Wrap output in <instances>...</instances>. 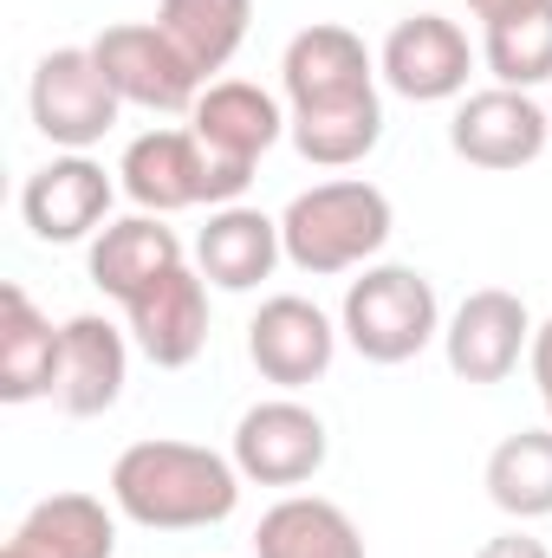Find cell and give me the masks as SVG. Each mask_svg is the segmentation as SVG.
<instances>
[{"label": "cell", "instance_id": "obj_1", "mask_svg": "<svg viewBox=\"0 0 552 558\" xmlns=\"http://www.w3.org/2000/svg\"><path fill=\"white\" fill-rule=\"evenodd\" d=\"M279 85H286V131L292 149L319 169H351L364 162L384 137V98H377V59L351 26H305L292 33L286 59H279Z\"/></svg>", "mask_w": 552, "mask_h": 558}, {"label": "cell", "instance_id": "obj_2", "mask_svg": "<svg viewBox=\"0 0 552 558\" xmlns=\"http://www.w3.org/2000/svg\"><path fill=\"white\" fill-rule=\"evenodd\" d=\"M111 500L124 520L149 533H202L221 526L241 507V468L235 454H215L202 441H131L111 468Z\"/></svg>", "mask_w": 552, "mask_h": 558}, {"label": "cell", "instance_id": "obj_3", "mask_svg": "<svg viewBox=\"0 0 552 558\" xmlns=\"http://www.w3.org/2000/svg\"><path fill=\"white\" fill-rule=\"evenodd\" d=\"M397 215H391V195L364 175H338V182H319L305 195L286 202L279 215V241H286V260L312 279L351 274L364 267L371 254H384Z\"/></svg>", "mask_w": 552, "mask_h": 558}, {"label": "cell", "instance_id": "obj_4", "mask_svg": "<svg viewBox=\"0 0 552 558\" xmlns=\"http://www.w3.org/2000/svg\"><path fill=\"white\" fill-rule=\"evenodd\" d=\"M124 195L137 202L143 215H182V208H228L254 175L248 169H228L221 156H208V143L195 131H143L124 162Z\"/></svg>", "mask_w": 552, "mask_h": 558}, {"label": "cell", "instance_id": "obj_5", "mask_svg": "<svg viewBox=\"0 0 552 558\" xmlns=\"http://www.w3.org/2000/svg\"><path fill=\"white\" fill-rule=\"evenodd\" d=\"M442 331L435 286L416 267H364L345 292V338L364 364H410Z\"/></svg>", "mask_w": 552, "mask_h": 558}, {"label": "cell", "instance_id": "obj_6", "mask_svg": "<svg viewBox=\"0 0 552 558\" xmlns=\"http://www.w3.org/2000/svg\"><path fill=\"white\" fill-rule=\"evenodd\" d=\"M26 111H33V131L59 149H92L118 124L124 98L118 85L105 78L98 52L92 46H59L33 65V85H26Z\"/></svg>", "mask_w": 552, "mask_h": 558}, {"label": "cell", "instance_id": "obj_7", "mask_svg": "<svg viewBox=\"0 0 552 558\" xmlns=\"http://www.w3.org/2000/svg\"><path fill=\"white\" fill-rule=\"evenodd\" d=\"M92 52H98L105 78L118 85V98L137 105V111H156V118L195 111V98H202V85H208L156 20H118V26H105V33L92 39Z\"/></svg>", "mask_w": 552, "mask_h": 558}, {"label": "cell", "instance_id": "obj_8", "mask_svg": "<svg viewBox=\"0 0 552 558\" xmlns=\"http://www.w3.org/2000/svg\"><path fill=\"white\" fill-rule=\"evenodd\" d=\"M552 143V111L533 105L514 85H488L468 92L448 118V149L475 169H527L540 162V149Z\"/></svg>", "mask_w": 552, "mask_h": 558}, {"label": "cell", "instance_id": "obj_9", "mask_svg": "<svg viewBox=\"0 0 552 558\" xmlns=\"http://www.w3.org/2000/svg\"><path fill=\"white\" fill-rule=\"evenodd\" d=\"M442 351L461 384H507L520 371V357L533 351V318H527L520 292H507V286L468 292L442 331Z\"/></svg>", "mask_w": 552, "mask_h": 558}, {"label": "cell", "instance_id": "obj_10", "mask_svg": "<svg viewBox=\"0 0 552 558\" xmlns=\"http://www.w3.org/2000/svg\"><path fill=\"white\" fill-rule=\"evenodd\" d=\"M332 454V435L325 422L312 416L305 403L274 397V403H254L248 416L235 422V468L241 481H261V487H305Z\"/></svg>", "mask_w": 552, "mask_h": 558}, {"label": "cell", "instance_id": "obj_11", "mask_svg": "<svg viewBox=\"0 0 552 558\" xmlns=\"http://www.w3.org/2000/svg\"><path fill=\"white\" fill-rule=\"evenodd\" d=\"M377 72L397 98L410 105H442V98H461L468 92V72H475V46L455 20L442 13H410L391 26L384 52H377Z\"/></svg>", "mask_w": 552, "mask_h": 558}, {"label": "cell", "instance_id": "obj_12", "mask_svg": "<svg viewBox=\"0 0 552 558\" xmlns=\"http://www.w3.org/2000/svg\"><path fill=\"white\" fill-rule=\"evenodd\" d=\"M111 175H105V162H92L85 149H65V156H52L46 169H33L26 175V189H20V215H26V228L39 234V241H52V247H72V241H92V234H105L111 221Z\"/></svg>", "mask_w": 552, "mask_h": 558}, {"label": "cell", "instance_id": "obj_13", "mask_svg": "<svg viewBox=\"0 0 552 558\" xmlns=\"http://www.w3.org/2000/svg\"><path fill=\"white\" fill-rule=\"evenodd\" d=\"M248 357H254V371H261L267 384L305 390V384H319V377L332 371L338 331H332V318H325L312 299L274 292V299L254 312V325H248Z\"/></svg>", "mask_w": 552, "mask_h": 558}, {"label": "cell", "instance_id": "obj_14", "mask_svg": "<svg viewBox=\"0 0 552 558\" xmlns=\"http://www.w3.org/2000/svg\"><path fill=\"white\" fill-rule=\"evenodd\" d=\"M124 318H131L137 351L156 371H182L208 344V279L182 260L163 279H149L137 299H124Z\"/></svg>", "mask_w": 552, "mask_h": 558}, {"label": "cell", "instance_id": "obj_15", "mask_svg": "<svg viewBox=\"0 0 552 558\" xmlns=\"http://www.w3.org/2000/svg\"><path fill=\"white\" fill-rule=\"evenodd\" d=\"M189 131L208 143V156H221L228 169H248L254 175V162L279 143L286 118H279L274 92H261L248 78H215V85H202V98L189 111Z\"/></svg>", "mask_w": 552, "mask_h": 558}, {"label": "cell", "instance_id": "obj_16", "mask_svg": "<svg viewBox=\"0 0 552 558\" xmlns=\"http://www.w3.org/2000/svg\"><path fill=\"white\" fill-rule=\"evenodd\" d=\"M59 357H65V325L26 299V286H0V403H33L59 397Z\"/></svg>", "mask_w": 552, "mask_h": 558}, {"label": "cell", "instance_id": "obj_17", "mask_svg": "<svg viewBox=\"0 0 552 558\" xmlns=\"http://www.w3.org/2000/svg\"><path fill=\"white\" fill-rule=\"evenodd\" d=\"M286 260V241H279V221H267L261 208H215L208 228L195 234V274L221 292H254L261 279Z\"/></svg>", "mask_w": 552, "mask_h": 558}, {"label": "cell", "instance_id": "obj_18", "mask_svg": "<svg viewBox=\"0 0 552 558\" xmlns=\"http://www.w3.org/2000/svg\"><path fill=\"white\" fill-rule=\"evenodd\" d=\"M124 371H131L124 331L98 312H79L65 325V357H59V410L65 416H105L124 397Z\"/></svg>", "mask_w": 552, "mask_h": 558}, {"label": "cell", "instance_id": "obj_19", "mask_svg": "<svg viewBox=\"0 0 552 558\" xmlns=\"http://www.w3.org/2000/svg\"><path fill=\"white\" fill-rule=\"evenodd\" d=\"M118 553V520L92 494H52L39 500L0 558H111Z\"/></svg>", "mask_w": 552, "mask_h": 558}, {"label": "cell", "instance_id": "obj_20", "mask_svg": "<svg viewBox=\"0 0 552 558\" xmlns=\"http://www.w3.org/2000/svg\"><path fill=\"white\" fill-rule=\"evenodd\" d=\"M254 558H364V533L338 500L286 494L254 526Z\"/></svg>", "mask_w": 552, "mask_h": 558}, {"label": "cell", "instance_id": "obj_21", "mask_svg": "<svg viewBox=\"0 0 552 558\" xmlns=\"http://www.w3.org/2000/svg\"><path fill=\"white\" fill-rule=\"evenodd\" d=\"M169 267H182V241H176V228H163V215H124L92 241V286L111 292L118 305L137 299Z\"/></svg>", "mask_w": 552, "mask_h": 558}, {"label": "cell", "instance_id": "obj_22", "mask_svg": "<svg viewBox=\"0 0 552 558\" xmlns=\"http://www.w3.org/2000/svg\"><path fill=\"white\" fill-rule=\"evenodd\" d=\"M481 59L494 85L533 92L552 78V0H507L481 20Z\"/></svg>", "mask_w": 552, "mask_h": 558}, {"label": "cell", "instance_id": "obj_23", "mask_svg": "<svg viewBox=\"0 0 552 558\" xmlns=\"http://www.w3.org/2000/svg\"><path fill=\"white\" fill-rule=\"evenodd\" d=\"M156 26L208 78V72H221L241 52V39L254 26V0H156Z\"/></svg>", "mask_w": 552, "mask_h": 558}, {"label": "cell", "instance_id": "obj_24", "mask_svg": "<svg viewBox=\"0 0 552 558\" xmlns=\"http://www.w3.org/2000/svg\"><path fill=\"white\" fill-rule=\"evenodd\" d=\"M488 500L514 520L552 513V428H520L488 454Z\"/></svg>", "mask_w": 552, "mask_h": 558}, {"label": "cell", "instance_id": "obj_25", "mask_svg": "<svg viewBox=\"0 0 552 558\" xmlns=\"http://www.w3.org/2000/svg\"><path fill=\"white\" fill-rule=\"evenodd\" d=\"M527 364H533V390H540V403H547V416H552V318L547 325H533V351H527Z\"/></svg>", "mask_w": 552, "mask_h": 558}, {"label": "cell", "instance_id": "obj_26", "mask_svg": "<svg viewBox=\"0 0 552 558\" xmlns=\"http://www.w3.org/2000/svg\"><path fill=\"white\" fill-rule=\"evenodd\" d=\"M475 558H552V553H547V539H533V533H494Z\"/></svg>", "mask_w": 552, "mask_h": 558}, {"label": "cell", "instance_id": "obj_27", "mask_svg": "<svg viewBox=\"0 0 552 558\" xmlns=\"http://www.w3.org/2000/svg\"><path fill=\"white\" fill-rule=\"evenodd\" d=\"M468 7H475V13H481V20H488V13H501V7H507V0H468Z\"/></svg>", "mask_w": 552, "mask_h": 558}, {"label": "cell", "instance_id": "obj_28", "mask_svg": "<svg viewBox=\"0 0 552 558\" xmlns=\"http://www.w3.org/2000/svg\"><path fill=\"white\" fill-rule=\"evenodd\" d=\"M547 111H552V105H547Z\"/></svg>", "mask_w": 552, "mask_h": 558}]
</instances>
